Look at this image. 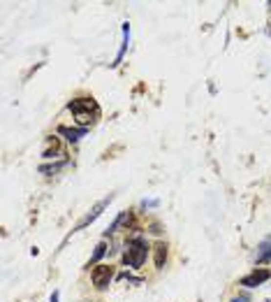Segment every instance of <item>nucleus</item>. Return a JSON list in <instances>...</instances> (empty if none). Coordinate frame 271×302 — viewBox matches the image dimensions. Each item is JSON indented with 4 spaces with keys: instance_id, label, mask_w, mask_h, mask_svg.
<instances>
[{
    "instance_id": "1",
    "label": "nucleus",
    "mask_w": 271,
    "mask_h": 302,
    "mask_svg": "<svg viewBox=\"0 0 271 302\" xmlns=\"http://www.w3.org/2000/svg\"><path fill=\"white\" fill-rule=\"evenodd\" d=\"M70 112L81 128H90L100 119V107L93 98H74L70 102Z\"/></svg>"
},
{
    "instance_id": "2",
    "label": "nucleus",
    "mask_w": 271,
    "mask_h": 302,
    "mask_svg": "<svg viewBox=\"0 0 271 302\" xmlns=\"http://www.w3.org/2000/svg\"><path fill=\"white\" fill-rule=\"evenodd\" d=\"M149 256V244L141 237H130L125 242V253H123V263L128 267H141L144 260Z\"/></svg>"
},
{
    "instance_id": "3",
    "label": "nucleus",
    "mask_w": 271,
    "mask_h": 302,
    "mask_svg": "<svg viewBox=\"0 0 271 302\" xmlns=\"http://www.w3.org/2000/svg\"><path fill=\"white\" fill-rule=\"evenodd\" d=\"M112 279H114V267L112 265H97L93 267V272H90V281L95 288H107V286L112 284Z\"/></svg>"
},
{
    "instance_id": "4",
    "label": "nucleus",
    "mask_w": 271,
    "mask_h": 302,
    "mask_svg": "<svg viewBox=\"0 0 271 302\" xmlns=\"http://www.w3.org/2000/svg\"><path fill=\"white\" fill-rule=\"evenodd\" d=\"M112 200H114V196H109V198H105V200H100V202H97L95 207H93V209H90V212H88L86 216H84V219L77 223V228H74V230H81V228H86L88 223L95 221L97 216L102 214V209H107V207H109V202H112Z\"/></svg>"
},
{
    "instance_id": "5",
    "label": "nucleus",
    "mask_w": 271,
    "mask_h": 302,
    "mask_svg": "<svg viewBox=\"0 0 271 302\" xmlns=\"http://www.w3.org/2000/svg\"><path fill=\"white\" fill-rule=\"evenodd\" d=\"M267 279H271V272L269 270H253L250 275H246L239 284L241 286H246V288H255V286H260V284H264Z\"/></svg>"
},
{
    "instance_id": "6",
    "label": "nucleus",
    "mask_w": 271,
    "mask_h": 302,
    "mask_svg": "<svg viewBox=\"0 0 271 302\" xmlns=\"http://www.w3.org/2000/svg\"><path fill=\"white\" fill-rule=\"evenodd\" d=\"M58 133L65 135V137H68V140L74 144V142H79V140H81V137L88 133V128H68V126H61V128H58Z\"/></svg>"
},
{
    "instance_id": "7",
    "label": "nucleus",
    "mask_w": 271,
    "mask_h": 302,
    "mask_svg": "<svg viewBox=\"0 0 271 302\" xmlns=\"http://www.w3.org/2000/svg\"><path fill=\"white\" fill-rule=\"evenodd\" d=\"M257 263H271V237L260 242V247H257Z\"/></svg>"
},
{
    "instance_id": "8",
    "label": "nucleus",
    "mask_w": 271,
    "mask_h": 302,
    "mask_svg": "<svg viewBox=\"0 0 271 302\" xmlns=\"http://www.w3.org/2000/svg\"><path fill=\"white\" fill-rule=\"evenodd\" d=\"M53 153H56V156H61L63 153L58 137H49V140H46V147H44V151H42L44 158H53Z\"/></svg>"
},
{
    "instance_id": "9",
    "label": "nucleus",
    "mask_w": 271,
    "mask_h": 302,
    "mask_svg": "<svg viewBox=\"0 0 271 302\" xmlns=\"http://www.w3.org/2000/svg\"><path fill=\"white\" fill-rule=\"evenodd\" d=\"M167 260V244L165 242H158L156 244V267H165Z\"/></svg>"
},
{
    "instance_id": "10",
    "label": "nucleus",
    "mask_w": 271,
    "mask_h": 302,
    "mask_svg": "<svg viewBox=\"0 0 271 302\" xmlns=\"http://www.w3.org/2000/svg\"><path fill=\"white\" fill-rule=\"evenodd\" d=\"M128 40H130V26L125 24V26H123V45H121V51H118V56H116V61L112 63V65H118V61L123 58V53H125V47H128Z\"/></svg>"
},
{
    "instance_id": "11",
    "label": "nucleus",
    "mask_w": 271,
    "mask_h": 302,
    "mask_svg": "<svg viewBox=\"0 0 271 302\" xmlns=\"http://www.w3.org/2000/svg\"><path fill=\"white\" fill-rule=\"evenodd\" d=\"M105 253H107V244H105V242H100V244L95 247V251H93L90 260H88V265H95V263H97V260H100L102 256H105Z\"/></svg>"
},
{
    "instance_id": "12",
    "label": "nucleus",
    "mask_w": 271,
    "mask_h": 302,
    "mask_svg": "<svg viewBox=\"0 0 271 302\" xmlns=\"http://www.w3.org/2000/svg\"><path fill=\"white\" fill-rule=\"evenodd\" d=\"M63 165H65V160H61V163H53V165H40V172H58Z\"/></svg>"
},
{
    "instance_id": "13",
    "label": "nucleus",
    "mask_w": 271,
    "mask_h": 302,
    "mask_svg": "<svg viewBox=\"0 0 271 302\" xmlns=\"http://www.w3.org/2000/svg\"><path fill=\"white\" fill-rule=\"evenodd\" d=\"M229 302H250V298H248L246 293H241V295H236V298H232Z\"/></svg>"
},
{
    "instance_id": "14",
    "label": "nucleus",
    "mask_w": 271,
    "mask_h": 302,
    "mask_svg": "<svg viewBox=\"0 0 271 302\" xmlns=\"http://www.w3.org/2000/svg\"><path fill=\"white\" fill-rule=\"evenodd\" d=\"M49 302H58V293H53V295H51V300H49Z\"/></svg>"
}]
</instances>
